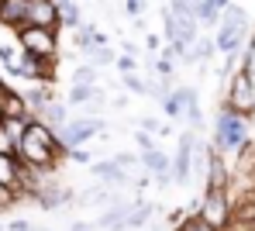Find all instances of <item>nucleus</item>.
<instances>
[{
	"mask_svg": "<svg viewBox=\"0 0 255 231\" xmlns=\"http://www.w3.org/2000/svg\"><path fill=\"white\" fill-rule=\"evenodd\" d=\"M0 117H31V114H28V100H24V93L3 87V90H0Z\"/></svg>",
	"mask_w": 255,
	"mask_h": 231,
	"instance_id": "nucleus-13",
	"label": "nucleus"
},
{
	"mask_svg": "<svg viewBox=\"0 0 255 231\" xmlns=\"http://www.w3.org/2000/svg\"><path fill=\"white\" fill-rule=\"evenodd\" d=\"M224 7H228V0H193V17L200 24H217Z\"/></svg>",
	"mask_w": 255,
	"mask_h": 231,
	"instance_id": "nucleus-15",
	"label": "nucleus"
},
{
	"mask_svg": "<svg viewBox=\"0 0 255 231\" xmlns=\"http://www.w3.org/2000/svg\"><path fill=\"white\" fill-rule=\"evenodd\" d=\"M197 211H200V218L214 225L217 231L228 228V221H231V197H228V190H207L204 193V200L197 204Z\"/></svg>",
	"mask_w": 255,
	"mask_h": 231,
	"instance_id": "nucleus-4",
	"label": "nucleus"
},
{
	"mask_svg": "<svg viewBox=\"0 0 255 231\" xmlns=\"http://www.w3.org/2000/svg\"><path fill=\"white\" fill-rule=\"evenodd\" d=\"M224 104H228L235 114H242V117H249V121H252V114H255V80H252V73H249V69H238V73L231 76Z\"/></svg>",
	"mask_w": 255,
	"mask_h": 231,
	"instance_id": "nucleus-3",
	"label": "nucleus"
},
{
	"mask_svg": "<svg viewBox=\"0 0 255 231\" xmlns=\"http://www.w3.org/2000/svg\"><path fill=\"white\" fill-rule=\"evenodd\" d=\"M14 155L21 159V162H28V166H38V169H55V162H59V155L52 152V148H45L42 141H35V138H24L17 141V148H14Z\"/></svg>",
	"mask_w": 255,
	"mask_h": 231,
	"instance_id": "nucleus-7",
	"label": "nucleus"
},
{
	"mask_svg": "<svg viewBox=\"0 0 255 231\" xmlns=\"http://www.w3.org/2000/svg\"><path fill=\"white\" fill-rule=\"evenodd\" d=\"M93 97H104V93L97 90V87H90V83H73V90H69V104H73V107H86Z\"/></svg>",
	"mask_w": 255,
	"mask_h": 231,
	"instance_id": "nucleus-21",
	"label": "nucleus"
},
{
	"mask_svg": "<svg viewBox=\"0 0 255 231\" xmlns=\"http://www.w3.org/2000/svg\"><path fill=\"white\" fill-rule=\"evenodd\" d=\"M7 231H31V221H24V218H14V221L7 225Z\"/></svg>",
	"mask_w": 255,
	"mask_h": 231,
	"instance_id": "nucleus-39",
	"label": "nucleus"
},
{
	"mask_svg": "<svg viewBox=\"0 0 255 231\" xmlns=\"http://www.w3.org/2000/svg\"><path fill=\"white\" fill-rule=\"evenodd\" d=\"M148 218H152V204H145V200H134L131 207H128V218H125V231H138L148 225Z\"/></svg>",
	"mask_w": 255,
	"mask_h": 231,
	"instance_id": "nucleus-16",
	"label": "nucleus"
},
{
	"mask_svg": "<svg viewBox=\"0 0 255 231\" xmlns=\"http://www.w3.org/2000/svg\"><path fill=\"white\" fill-rule=\"evenodd\" d=\"M55 7H59V24L62 28H80V7H76V0H55Z\"/></svg>",
	"mask_w": 255,
	"mask_h": 231,
	"instance_id": "nucleus-19",
	"label": "nucleus"
},
{
	"mask_svg": "<svg viewBox=\"0 0 255 231\" xmlns=\"http://www.w3.org/2000/svg\"><path fill=\"white\" fill-rule=\"evenodd\" d=\"M28 24H35V28H62L55 0H28Z\"/></svg>",
	"mask_w": 255,
	"mask_h": 231,
	"instance_id": "nucleus-10",
	"label": "nucleus"
},
{
	"mask_svg": "<svg viewBox=\"0 0 255 231\" xmlns=\"http://www.w3.org/2000/svg\"><path fill=\"white\" fill-rule=\"evenodd\" d=\"M28 24V0H3L0 3V28H24Z\"/></svg>",
	"mask_w": 255,
	"mask_h": 231,
	"instance_id": "nucleus-12",
	"label": "nucleus"
},
{
	"mask_svg": "<svg viewBox=\"0 0 255 231\" xmlns=\"http://www.w3.org/2000/svg\"><path fill=\"white\" fill-rule=\"evenodd\" d=\"M125 10L131 17H141L145 14V0H125Z\"/></svg>",
	"mask_w": 255,
	"mask_h": 231,
	"instance_id": "nucleus-37",
	"label": "nucleus"
},
{
	"mask_svg": "<svg viewBox=\"0 0 255 231\" xmlns=\"http://www.w3.org/2000/svg\"><path fill=\"white\" fill-rule=\"evenodd\" d=\"M90 173H93L100 183H107V186H131V176H128L114 159H100V162H93Z\"/></svg>",
	"mask_w": 255,
	"mask_h": 231,
	"instance_id": "nucleus-11",
	"label": "nucleus"
},
{
	"mask_svg": "<svg viewBox=\"0 0 255 231\" xmlns=\"http://www.w3.org/2000/svg\"><path fill=\"white\" fill-rule=\"evenodd\" d=\"M128 207L131 204H111L104 214H100V221L93 225V228H100V231H125V218H128Z\"/></svg>",
	"mask_w": 255,
	"mask_h": 231,
	"instance_id": "nucleus-14",
	"label": "nucleus"
},
{
	"mask_svg": "<svg viewBox=\"0 0 255 231\" xmlns=\"http://www.w3.org/2000/svg\"><path fill=\"white\" fill-rule=\"evenodd\" d=\"M17 200H14V190L10 186H0V211H10Z\"/></svg>",
	"mask_w": 255,
	"mask_h": 231,
	"instance_id": "nucleus-34",
	"label": "nucleus"
},
{
	"mask_svg": "<svg viewBox=\"0 0 255 231\" xmlns=\"http://www.w3.org/2000/svg\"><path fill=\"white\" fill-rule=\"evenodd\" d=\"M0 3H3V0H0Z\"/></svg>",
	"mask_w": 255,
	"mask_h": 231,
	"instance_id": "nucleus-45",
	"label": "nucleus"
},
{
	"mask_svg": "<svg viewBox=\"0 0 255 231\" xmlns=\"http://www.w3.org/2000/svg\"><path fill=\"white\" fill-rule=\"evenodd\" d=\"M14 148H17V141H14L7 131H3V128H0V152H3V155H14Z\"/></svg>",
	"mask_w": 255,
	"mask_h": 231,
	"instance_id": "nucleus-35",
	"label": "nucleus"
},
{
	"mask_svg": "<svg viewBox=\"0 0 255 231\" xmlns=\"http://www.w3.org/2000/svg\"><path fill=\"white\" fill-rule=\"evenodd\" d=\"M0 231H3V225H0Z\"/></svg>",
	"mask_w": 255,
	"mask_h": 231,
	"instance_id": "nucleus-44",
	"label": "nucleus"
},
{
	"mask_svg": "<svg viewBox=\"0 0 255 231\" xmlns=\"http://www.w3.org/2000/svg\"><path fill=\"white\" fill-rule=\"evenodd\" d=\"M179 221H183V211H172V214H169V225H172V228H176Z\"/></svg>",
	"mask_w": 255,
	"mask_h": 231,
	"instance_id": "nucleus-41",
	"label": "nucleus"
},
{
	"mask_svg": "<svg viewBox=\"0 0 255 231\" xmlns=\"http://www.w3.org/2000/svg\"><path fill=\"white\" fill-rule=\"evenodd\" d=\"M141 131H152V135H166L169 128H166V124H159L155 117H141Z\"/></svg>",
	"mask_w": 255,
	"mask_h": 231,
	"instance_id": "nucleus-31",
	"label": "nucleus"
},
{
	"mask_svg": "<svg viewBox=\"0 0 255 231\" xmlns=\"http://www.w3.org/2000/svg\"><path fill=\"white\" fill-rule=\"evenodd\" d=\"M138 166L148 169V173H159V169H169V155L162 148H148V152L138 155Z\"/></svg>",
	"mask_w": 255,
	"mask_h": 231,
	"instance_id": "nucleus-18",
	"label": "nucleus"
},
{
	"mask_svg": "<svg viewBox=\"0 0 255 231\" xmlns=\"http://www.w3.org/2000/svg\"><path fill=\"white\" fill-rule=\"evenodd\" d=\"M73 83H97V66H76L73 69Z\"/></svg>",
	"mask_w": 255,
	"mask_h": 231,
	"instance_id": "nucleus-30",
	"label": "nucleus"
},
{
	"mask_svg": "<svg viewBox=\"0 0 255 231\" xmlns=\"http://www.w3.org/2000/svg\"><path fill=\"white\" fill-rule=\"evenodd\" d=\"M114 162H118L121 169H131V166H138V155H131V152H118Z\"/></svg>",
	"mask_w": 255,
	"mask_h": 231,
	"instance_id": "nucleus-36",
	"label": "nucleus"
},
{
	"mask_svg": "<svg viewBox=\"0 0 255 231\" xmlns=\"http://www.w3.org/2000/svg\"><path fill=\"white\" fill-rule=\"evenodd\" d=\"M152 176H155V183H159V186H169V183H172V166H169V169H159V173H152Z\"/></svg>",
	"mask_w": 255,
	"mask_h": 231,
	"instance_id": "nucleus-38",
	"label": "nucleus"
},
{
	"mask_svg": "<svg viewBox=\"0 0 255 231\" xmlns=\"http://www.w3.org/2000/svg\"><path fill=\"white\" fill-rule=\"evenodd\" d=\"M183 117H186V124H190V128L197 131V128L204 124V114H200V100H193V104H186V107H183Z\"/></svg>",
	"mask_w": 255,
	"mask_h": 231,
	"instance_id": "nucleus-28",
	"label": "nucleus"
},
{
	"mask_svg": "<svg viewBox=\"0 0 255 231\" xmlns=\"http://www.w3.org/2000/svg\"><path fill=\"white\" fill-rule=\"evenodd\" d=\"M190 52H193V62H204V59H211V55H214V42L197 35V42H193V48H190Z\"/></svg>",
	"mask_w": 255,
	"mask_h": 231,
	"instance_id": "nucleus-27",
	"label": "nucleus"
},
{
	"mask_svg": "<svg viewBox=\"0 0 255 231\" xmlns=\"http://www.w3.org/2000/svg\"><path fill=\"white\" fill-rule=\"evenodd\" d=\"M31 231H45V228H31Z\"/></svg>",
	"mask_w": 255,
	"mask_h": 231,
	"instance_id": "nucleus-43",
	"label": "nucleus"
},
{
	"mask_svg": "<svg viewBox=\"0 0 255 231\" xmlns=\"http://www.w3.org/2000/svg\"><path fill=\"white\" fill-rule=\"evenodd\" d=\"M162 28H166V31H162V35H166V42H172V38H176V35H179V17H176V14H172L169 7H166V10H162Z\"/></svg>",
	"mask_w": 255,
	"mask_h": 231,
	"instance_id": "nucleus-29",
	"label": "nucleus"
},
{
	"mask_svg": "<svg viewBox=\"0 0 255 231\" xmlns=\"http://www.w3.org/2000/svg\"><path fill=\"white\" fill-rule=\"evenodd\" d=\"M0 186H17V155H3L0 152Z\"/></svg>",
	"mask_w": 255,
	"mask_h": 231,
	"instance_id": "nucleus-20",
	"label": "nucleus"
},
{
	"mask_svg": "<svg viewBox=\"0 0 255 231\" xmlns=\"http://www.w3.org/2000/svg\"><path fill=\"white\" fill-rule=\"evenodd\" d=\"M28 121H31V117H0V128H3L14 141H21L24 131H28Z\"/></svg>",
	"mask_w": 255,
	"mask_h": 231,
	"instance_id": "nucleus-23",
	"label": "nucleus"
},
{
	"mask_svg": "<svg viewBox=\"0 0 255 231\" xmlns=\"http://www.w3.org/2000/svg\"><path fill=\"white\" fill-rule=\"evenodd\" d=\"M162 111H166L169 117H183V93H179V87L162 97Z\"/></svg>",
	"mask_w": 255,
	"mask_h": 231,
	"instance_id": "nucleus-24",
	"label": "nucleus"
},
{
	"mask_svg": "<svg viewBox=\"0 0 255 231\" xmlns=\"http://www.w3.org/2000/svg\"><path fill=\"white\" fill-rule=\"evenodd\" d=\"M134 141H138V148H141V152L159 148V145H155V138H152V131H138V135H134Z\"/></svg>",
	"mask_w": 255,
	"mask_h": 231,
	"instance_id": "nucleus-33",
	"label": "nucleus"
},
{
	"mask_svg": "<svg viewBox=\"0 0 255 231\" xmlns=\"http://www.w3.org/2000/svg\"><path fill=\"white\" fill-rule=\"evenodd\" d=\"M31 204H38L42 211H62V207H73L76 200H73V190L69 186H55V183H45L38 193H35V200Z\"/></svg>",
	"mask_w": 255,
	"mask_h": 231,
	"instance_id": "nucleus-9",
	"label": "nucleus"
},
{
	"mask_svg": "<svg viewBox=\"0 0 255 231\" xmlns=\"http://www.w3.org/2000/svg\"><path fill=\"white\" fill-rule=\"evenodd\" d=\"M114 66H118V69H121V73H134V69H138V62H134V55H121V59H114Z\"/></svg>",
	"mask_w": 255,
	"mask_h": 231,
	"instance_id": "nucleus-32",
	"label": "nucleus"
},
{
	"mask_svg": "<svg viewBox=\"0 0 255 231\" xmlns=\"http://www.w3.org/2000/svg\"><path fill=\"white\" fill-rule=\"evenodd\" d=\"M66 231H93V225H73V228H66Z\"/></svg>",
	"mask_w": 255,
	"mask_h": 231,
	"instance_id": "nucleus-42",
	"label": "nucleus"
},
{
	"mask_svg": "<svg viewBox=\"0 0 255 231\" xmlns=\"http://www.w3.org/2000/svg\"><path fill=\"white\" fill-rule=\"evenodd\" d=\"M193 145H197V131L193 128H186L183 135H179V148H176V159H172V183L186 186L193 180Z\"/></svg>",
	"mask_w": 255,
	"mask_h": 231,
	"instance_id": "nucleus-5",
	"label": "nucleus"
},
{
	"mask_svg": "<svg viewBox=\"0 0 255 231\" xmlns=\"http://www.w3.org/2000/svg\"><path fill=\"white\" fill-rule=\"evenodd\" d=\"M14 38H17V45L24 48V52L42 55V59H48V62H59V59H55V55H59L55 28H35V24H24V28L14 31Z\"/></svg>",
	"mask_w": 255,
	"mask_h": 231,
	"instance_id": "nucleus-2",
	"label": "nucleus"
},
{
	"mask_svg": "<svg viewBox=\"0 0 255 231\" xmlns=\"http://www.w3.org/2000/svg\"><path fill=\"white\" fill-rule=\"evenodd\" d=\"M86 59H93V66H111V62H114V48L93 45L90 52H86Z\"/></svg>",
	"mask_w": 255,
	"mask_h": 231,
	"instance_id": "nucleus-26",
	"label": "nucleus"
},
{
	"mask_svg": "<svg viewBox=\"0 0 255 231\" xmlns=\"http://www.w3.org/2000/svg\"><path fill=\"white\" fill-rule=\"evenodd\" d=\"M100 131H104V121L100 117H76V121H66L55 135H59V141L66 148H73V145H86V141L93 138V135H100Z\"/></svg>",
	"mask_w": 255,
	"mask_h": 231,
	"instance_id": "nucleus-6",
	"label": "nucleus"
},
{
	"mask_svg": "<svg viewBox=\"0 0 255 231\" xmlns=\"http://www.w3.org/2000/svg\"><path fill=\"white\" fill-rule=\"evenodd\" d=\"M145 45L152 48V52H159V38H155V35H148V38H145Z\"/></svg>",
	"mask_w": 255,
	"mask_h": 231,
	"instance_id": "nucleus-40",
	"label": "nucleus"
},
{
	"mask_svg": "<svg viewBox=\"0 0 255 231\" xmlns=\"http://www.w3.org/2000/svg\"><path fill=\"white\" fill-rule=\"evenodd\" d=\"M38 121H45L48 128H55V131H59V128L69 121V111H66V104H62V100H48V104H45V111L38 114Z\"/></svg>",
	"mask_w": 255,
	"mask_h": 231,
	"instance_id": "nucleus-17",
	"label": "nucleus"
},
{
	"mask_svg": "<svg viewBox=\"0 0 255 231\" xmlns=\"http://www.w3.org/2000/svg\"><path fill=\"white\" fill-rule=\"evenodd\" d=\"M245 141H249V117L235 114L224 104L217 114V124H214V148L217 152H238Z\"/></svg>",
	"mask_w": 255,
	"mask_h": 231,
	"instance_id": "nucleus-1",
	"label": "nucleus"
},
{
	"mask_svg": "<svg viewBox=\"0 0 255 231\" xmlns=\"http://www.w3.org/2000/svg\"><path fill=\"white\" fill-rule=\"evenodd\" d=\"M121 76H125L128 93H134V97H148V83H145L138 73H121Z\"/></svg>",
	"mask_w": 255,
	"mask_h": 231,
	"instance_id": "nucleus-25",
	"label": "nucleus"
},
{
	"mask_svg": "<svg viewBox=\"0 0 255 231\" xmlns=\"http://www.w3.org/2000/svg\"><path fill=\"white\" fill-rule=\"evenodd\" d=\"M172 231H217V228L200 218V211H190V214H183V221H179Z\"/></svg>",
	"mask_w": 255,
	"mask_h": 231,
	"instance_id": "nucleus-22",
	"label": "nucleus"
},
{
	"mask_svg": "<svg viewBox=\"0 0 255 231\" xmlns=\"http://www.w3.org/2000/svg\"><path fill=\"white\" fill-rule=\"evenodd\" d=\"M207 190H231V169H228V162H224V152H217V148H207Z\"/></svg>",
	"mask_w": 255,
	"mask_h": 231,
	"instance_id": "nucleus-8",
	"label": "nucleus"
}]
</instances>
